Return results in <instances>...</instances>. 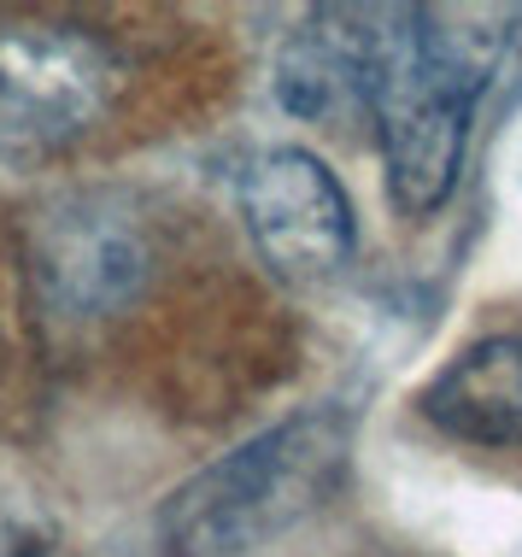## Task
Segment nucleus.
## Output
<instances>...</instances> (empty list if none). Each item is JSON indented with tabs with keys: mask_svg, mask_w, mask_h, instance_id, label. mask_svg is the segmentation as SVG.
Here are the masks:
<instances>
[{
	"mask_svg": "<svg viewBox=\"0 0 522 557\" xmlns=\"http://www.w3.org/2000/svg\"><path fill=\"white\" fill-rule=\"evenodd\" d=\"M352 463V417L311 405L194 470L159 505V557H247L300 529L340 493Z\"/></svg>",
	"mask_w": 522,
	"mask_h": 557,
	"instance_id": "obj_2",
	"label": "nucleus"
},
{
	"mask_svg": "<svg viewBox=\"0 0 522 557\" xmlns=\"http://www.w3.org/2000/svg\"><path fill=\"white\" fill-rule=\"evenodd\" d=\"M376 77V24L370 7H318L300 29H288L271 65L276 107L306 124H352L370 117Z\"/></svg>",
	"mask_w": 522,
	"mask_h": 557,
	"instance_id": "obj_6",
	"label": "nucleus"
},
{
	"mask_svg": "<svg viewBox=\"0 0 522 557\" xmlns=\"http://www.w3.org/2000/svg\"><path fill=\"white\" fill-rule=\"evenodd\" d=\"M241 218L259 259L282 282H323L358 247L352 200L335 171L306 147H264L241 171Z\"/></svg>",
	"mask_w": 522,
	"mask_h": 557,
	"instance_id": "obj_4",
	"label": "nucleus"
},
{
	"mask_svg": "<svg viewBox=\"0 0 522 557\" xmlns=\"http://www.w3.org/2000/svg\"><path fill=\"white\" fill-rule=\"evenodd\" d=\"M0 557H53V546L18 529V522H0Z\"/></svg>",
	"mask_w": 522,
	"mask_h": 557,
	"instance_id": "obj_8",
	"label": "nucleus"
},
{
	"mask_svg": "<svg viewBox=\"0 0 522 557\" xmlns=\"http://www.w3.org/2000/svg\"><path fill=\"white\" fill-rule=\"evenodd\" d=\"M376 77L370 117L387 164V194L406 218L452 200L470 124L517 36L511 7H370Z\"/></svg>",
	"mask_w": 522,
	"mask_h": 557,
	"instance_id": "obj_1",
	"label": "nucleus"
},
{
	"mask_svg": "<svg viewBox=\"0 0 522 557\" xmlns=\"http://www.w3.org/2000/svg\"><path fill=\"white\" fill-rule=\"evenodd\" d=\"M417 411L464 446L522 451V335H487L452 352L417 394Z\"/></svg>",
	"mask_w": 522,
	"mask_h": 557,
	"instance_id": "obj_7",
	"label": "nucleus"
},
{
	"mask_svg": "<svg viewBox=\"0 0 522 557\" xmlns=\"http://www.w3.org/2000/svg\"><path fill=\"white\" fill-rule=\"evenodd\" d=\"M147 235L129 212L107 200H77L41 223L36 240V282L59 318H112L147 282Z\"/></svg>",
	"mask_w": 522,
	"mask_h": 557,
	"instance_id": "obj_5",
	"label": "nucleus"
},
{
	"mask_svg": "<svg viewBox=\"0 0 522 557\" xmlns=\"http://www.w3.org/2000/svg\"><path fill=\"white\" fill-rule=\"evenodd\" d=\"M124 65L100 36L53 18H0V159L65 153L107 117Z\"/></svg>",
	"mask_w": 522,
	"mask_h": 557,
	"instance_id": "obj_3",
	"label": "nucleus"
}]
</instances>
